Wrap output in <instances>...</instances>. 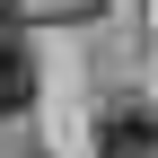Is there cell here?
I'll list each match as a JSON object with an SVG mask.
<instances>
[{
  "label": "cell",
  "mask_w": 158,
  "mask_h": 158,
  "mask_svg": "<svg viewBox=\"0 0 158 158\" xmlns=\"http://www.w3.org/2000/svg\"><path fill=\"white\" fill-rule=\"evenodd\" d=\"M97 149H106V158H158V106L114 97V106L97 114Z\"/></svg>",
  "instance_id": "obj_1"
},
{
  "label": "cell",
  "mask_w": 158,
  "mask_h": 158,
  "mask_svg": "<svg viewBox=\"0 0 158 158\" xmlns=\"http://www.w3.org/2000/svg\"><path fill=\"white\" fill-rule=\"evenodd\" d=\"M27 106H35V53L18 44V35H0V123L27 114Z\"/></svg>",
  "instance_id": "obj_2"
}]
</instances>
